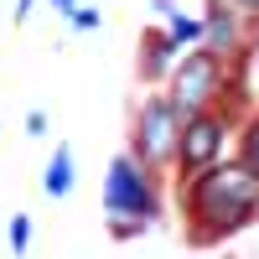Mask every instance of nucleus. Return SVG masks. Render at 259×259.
I'll use <instances>...</instances> for the list:
<instances>
[{"mask_svg":"<svg viewBox=\"0 0 259 259\" xmlns=\"http://www.w3.org/2000/svg\"><path fill=\"white\" fill-rule=\"evenodd\" d=\"M192 207H197V218L212 228V233H228L239 228L249 212L259 207V171L249 166H223V171H207L192 192Z\"/></svg>","mask_w":259,"mask_h":259,"instance_id":"1","label":"nucleus"},{"mask_svg":"<svg viewBox=\"0 0 259 259\" xmlns=\"http://www.w3.org/2000/svg\"><path fill=\"white\" fill-rule=\"evenodd\" d=\"M212 89H218V57L212 52H197V57H187L182 62V73H177V89H171V109H187V114H197L202 104L212 99Z\"/></svg>","mask_w":259,"mask_h":259,"instance_id":"2","label":"nucleus"},{"mask_svg":"<svg viewBox=\"0 0 259 259\" xmlns=\"http://www.w3.org/2000/svg\"><path fill=\"white\" fill-rule=\"evenodd\" d=\"M177 150V109L166 99H150L140 114V156L145 161H166Z\"/></svg>","mask_w":259,"mask_h":259,"instance_id":"3","label":"nucleus"},{"mask_svg":"<svg viewBox=\"0 0 259 259\" xmlns=\"http://www.w3.org/2000/svg\"><path fill=\"white\" fill-rule=\"evenodd\" d=\"M104 197H109L114 212H135V218L150 212V187H145V177L135 171V161H114L109 166V187H104Z\"/></svg>","mask_w":259,"mask_h":259,"instance_id":"4","label":"nucleus"},{"mask_svg":"<svg viewBox=\"0 0 259 259\" xmlns=\"http://www.w3.org/2000/svg\"><path fill=\"white\" fill-rule=\"evenodd\" d=\"M177 140H182V161L187 166H207L212 156H218V145H223V124L207 119V114H197L187 124V135H177Z\"/></svg>","mask_w":259,"mask_h":259,"instance_id":"5","label":"nucleus"},{"mask_svg":"<svg viewBox=\"0 0 259 259\" xmlns=\"http://www.w3.org/2000/svg\"><path fill=\"white\" fill-rule=\"evenodd\" d=\"M68 187H73V161H68V150H57L52 166H47V192H52V197H62Z\"/></svg>","mask_w":259,"mask_h":259,"instance_id":"6","label":"nucleus"},{"mask_svg":"<svg viewBox=\"0 0 259 259\" xmlns=\"http://www.w3.org/2000/svg\"><path fill=\"white\" fill-rule=\"evenodd\" d=\"M244 166H249V171H259V119L249 124V140H244Z\"/></svg>","mask_w":259,"mask_h":259,"instance_id":"7","label":"nucleus"},{"mask_svg":"<svg viewBox=\"0 0 259 259\" xmlns=\"http://www.w3.org/2000/svg\"><path fill=\"white\" fill-rule=\"evenodd\" d=\"M207 31H212V41H218V47H228V41H233V21H228V16H212Z\"/></svg>","mask_w":259,"mask_h":259,"instance_id":"8","label":"nucleus"},{"mask_svg":"<svg viewBox=\"0 0 259 259\" xmlns=\"http://www.w3.org/2000/svg\"><path fill=\"white\" fill-rule=\"evenodd\" d=\"M197 31H202V26H197V21H182V16H177V21H171V36H177V41H187V36H197Z\"/></svg>","mask_w":259,"mask_h":259,"instance_id":"9","label":"nucleus"},{"mask_svg":"<svg viewBox=\"0 0 259 259\" xmlns=\"http://www.w3.org/2000/svg\"><path fill=\"white\" fill-rule=\"evenodd\" d=\"M73 26H78V31H94V26H99V11H73Z\"/></svg>","mask_w":259,"mask_h":259,"instance_id":"10","label":"nucleus"},{"mask_svg":"<svg viewBox=\"0 0 259 259\" xmlns=\"http://www.w3.org/2000/svg\"><path fill=\"white\" fill-rule=\"evenodd\" d=\"M11 244H16V249H26V218H16V223H11Z\"/></svg>","mask_w":259,"mask_h":259,"instance_id":"11","label":"nucleus"},{"mask_svg":"<svg viewBox=\"0 0 259 259\" xmlns=\"http://www.w3.org/2000/svg\"><path fill=\"white\" fill-rule=\"evenodd\" d=\"M244 6H249V11H259V0H244Z\"/></svg>","mask_w":259,"mask_h":259,"instance_id":"12","label":"nucleus"},{"mask_svg":"<svg viewBox=\"0 0 259 259\" xmlns=\"http://www.w3.org/2000/svg\"><path fill=\"white\" fill-rule=\"evenodd\" d=\"M254 68H259V41H254Z\"/></svg>","mask_w":259,"mask_h":259,"instance_id":"13","label":"nucleus"},{"mask_svg":"<svg viewBox=\"0 0 259 259\" xmlns=\"http://www.w3.org/2000/svg\"><path fill=\"white\" fill-rule=\"evenodd\" d=\"M21 11H31V0H21Z\"/></svg>","mask_w":259,"mask_h":259,"instance_id":"14","label":"nucleus"}]
</instances>
